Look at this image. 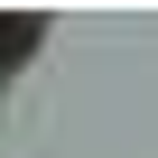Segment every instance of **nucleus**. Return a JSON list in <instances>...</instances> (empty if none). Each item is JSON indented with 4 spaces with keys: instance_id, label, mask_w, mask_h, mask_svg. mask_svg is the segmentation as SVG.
<instances>
[{
    "instance_id": "1",
    "label": "nucleus",
    "mask_w": 158,
    "mask_h": 158,
    "mask_svg": "<svg viewBox=\"0 0 158 158\" xmlns=\"http://www.w3.org/2000/svg\"><path fill=\"white\" fill-rule=\"evenodd\" d=\"M28 37H37V28H28V19H0V56H19V47H28Z\"/></svg>"
}]
</instances>
